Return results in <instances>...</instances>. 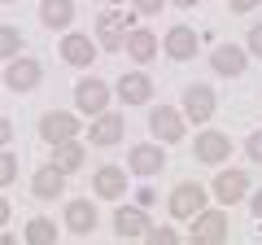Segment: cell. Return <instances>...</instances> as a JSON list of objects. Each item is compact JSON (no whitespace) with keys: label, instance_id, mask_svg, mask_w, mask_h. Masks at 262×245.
<instances>
[{"label":"cell","instance_id":"6da1fadb","mask_svg":"<svg viewBox=\"0 0 262 245\" xmlns=\"http://www.w3.org/2000/svg\"><path fill=\"white\" fill-rule=\"evenodd\" d=\"M131 27H136V9L127 13L122 5H110V9H101V18H96V44H101L105 53H118Z\"/></svg>","mask_w":262,"mask_h":245},{"label":"cell","instance_id":"7a4b0ae2","mask_svg":"<svg viewBox=\"0 0 262 245\" xmlns=\"http://www.w3.org/2000/svg\"><path fill=\"white\" fill-rule=\"evenodd\" d=\"M210 206V189H201L196 179H184V184H175L166 197V210L170 219H179V223H188L192 215H201V210Z\"/></svg>","mask_w":262,"mask_h":245},{"label":"cell","instance_id":"3957f363","mask_svg":"<svg viewBox=\"0 0 262 245\" xmlns=\"http://www.w3.org/2000/svg\"><path fill=\"white\" fill-rule=\"evenodd\" d=\"M249 193H253L249 171H236V167H223L214 175V184H210V197H214L219 206H236V201H245Z\"/></svg>","mask_w":262,"mask_h":245},{"label":"cell","instance_id":"277c9868","mask_svg":"<svg viewBox=\"0 0 262 245\" xmlns=\"http://www.w3.org/2000/svg\"><path fill=\"white\" fill-rule=\"evenodd\" d=\"M227 232H232V219H227V210H201V215L188 219V236H192L196 245H219L227 241Z\"/></svg>","mask_w":262,"mask_h":245},{"label":"cell","instance_id":"5b68a950","mask_svg":"<svg viewBox=\"0 0 262 245\" xmlns=\"http://www.w3.org/2000/svg\"><path fill=\"white\" fill-rule=\"evenodd\" d=\"M110 101H114V88L105 84L101 75H88V79L75 84V110L88 114V118H96L101 110H110Z\"/></svg>","mask_w":262,"mask_h":245},{"label":"cell","instance_id":"8992f818","mask_svg":"<svg viewBox=\"0 0 262 245\" xmlns=\"http://www.w3.org/2000/svg\"><path fill=\"white\" fill-rule=\"evenodd\" d=\"M75 136H83L79 110H48L39 118V140L44 145H61V140H75Z\"/></svg>","mask_w":262,"mask_h":245},{"label":"cell","instance_id":"52a82bcc","mask_svg":"<svg viewBox=\"0 0 262 245\" xmlns=\"http://www.w3.org/2000/svg\"><path fill=\"white\" fill-rule=\"evenodd\" d=\"M192 158L201 162V167H223V162L232 158V136L214 132V127H201L196 140H192Z\"/></svg>","mask_w":262,"mask_h":245},{"label":"cell","instance_id":"ba28073f","mask_svg":"<svg viewBox=\"0 0 262 245\" xmlns=\"http://www.w3.org/2000/svg\"><path fill=\"white\" fill-rule=\"evenodd\" d=\"M179 110H184V118H188V122L206 127V122L214 118V110H219L214 88H210V84H188V88H184V101H179Z\"/></svg>","mask_w":262,"mask_h":245},{"label":"cell","instance_id":"9c48e42d","mask_svg":"<svg viewBox=\"0 0 262 245\" xmlns=\"http://www.w3.org/2000/svg\"><path fill=\"white\" fill-rule=\"evenodd\" d=\"M127 171H131V175H140V179L162 175V171H166V145H162V140H140V145H131Z\"/></svg>","mask_w":262,"mask_h":245},{"label":"cell","instance_id":"30bf717a","mask_svg":"<svg viewBox=\"0 0 262 245\" xmlns=\"http://www.w3.org/2000/svg\"><path fill=\"white\" fill-rule=\"evenodd\" d=\"M149 132H153V140H166V145L184 140V136H188L184 110H175V105H153V110H149Z\"/></svg>","mask_w":262,"mask_h":245},{"label":"cell","instance_id":"8fae6325","mask_svg":"<svg viewBox=\"0 0 262 245\" xmlns=\"http://www.w3.org/2000/svg\"><path fill=\"white\" fill-rule=\"evenodd\" d=\"M5 88L9 92H35L39 79H44V66H39V57H9V66H5Z\"/></svg>","mask_w":262,"mask_h":245},{"label":"cell","instance_id":"7c38bea8","mask_svg":"<svg viewBox=\"0 0 262 245\" xmlns=\"http://www.w3.org/2000/svg\"><path fill=\"white\" fill-rule=\"evenodd\" d=\"M57 53H61L66 66H75V70H88L96 62V39L83 35V31H61V44H57Z\"/></svg>","mask_w":262,"mask_h":245},{"label":"cell","instance_id":"4fadbf2b","mask_svg":"<svg viewBox=\"0 0 262 245\" xmlns=\"http://www.w3.org/2000/svg\"><path fill=\"white\" fill-rule=\"evenodd\" d=\"M122 136H127V118H122L118 110H101L92 122H88V140L101 145V149H114Z\"/></svg>","mask_w":262,"mask_h":245},{"label":"cell","instance_id":"5bb4252c","mask_svg":"<svg viewBox=\"0 0 262 245\" xmlns=\"http://www.w3.org/2000/svg\"><path fill=\"white\" fill-rule=\"evenodd\" d=\"M210 70H214L219 79H241L245 70H249V48L245 44H219L214 53H210Z\"/></svg>","mask_w":262,"mask_h":245},{"label":"cell","instance_id":"9a60e30c","mask_svg":"<svg viewBox=\"0 0 262 245\" xmlns=\"http://www.w3.org/2000/svg\"><path fill=\"white\" fill-rule=\"evenodd\" d=\"M61 223L70 236H92L96 232V201L92 197H70L61 210Z\"/></svg>","mask_w":262,"mask_h":245},{"label":"cell","instance_id":"2e32d148","mask_svg":"<svg viewBox=\"0 0 262 245\" xmlns=\"http://www.w3.org/2000/svg\"><path fill=\"white\" fill-rule=\"evenodd\" d=\"M114 96H118V105H149L153 101V79L144 70H127L114 84Z\"/></svg>","mask_w":262,"mask_h":245},{"label":"cell","instance_id":"e0dca14e","mask_svg":"<svg viewBox=\"0 0 262 245\" xmlns=\"http://www.w3.org/2000/svg\"><path fill=\"white\" fill-rule=\"evenodd\" d=\"M122 48H127V57L136 62V66H149L153 57L162 53V35H158V31H149V27H131L127 39H122Z\"/></svg>","mask_w":262,"mask_h":245},{"label":"cell","instance_id":"ac0fdd59","mask_svg":"<svg viewBox=\"0 0 262 245\" xmlns=\"http://www.w3.org/2000/svg\"><path fill=\"white\" fill-rule=\"evenodd\" d=\"M162 48H166L170 62H192V57L201 53V31H192V27H184V22H179V27L166 31Z\"/></svg>","mask_w":262,"mask_h":245},{"label":"cell","instance_id":"d6986e66","mask_svg":"<svg viewBox=\"0 0 262 245\" xmlns=\"http://www.w3.org/2000/svg\"><path fill=\"white\" fill-rule=\"evenodd\" d=\"M153 228V219H149V206H122V210H114V232L122 236V241H136V236H144Z\"/></svg>","mask_w":262,"mask_h":245},{"label":"cell","instance_id":"ffe728a7","mask_svg":"<svg viewBox=\"0 0 262 245\" xmlns=\"http://www.w3.org/2000/svg\"><path fill=\"white\" fill-rule=\"evenodd\" d=\"M66 179H70V175H66L57 162H44V167L31 175V193H35L39 201H57V197H61V189H66Z\"/></svg>","mask_w":262,"mask_h":245},{"label":"cell","instance_id":"44dd1931","mask_svg":"<svg viewBox=\"0 0 262 245\" xmlns=\"http://www.w3.org/2000/svg\"><path fill=\"white\" fill-rule=\"evenodd\" d=\"M75 13H79L75 0H39V22L48 31H57V35L75 27Z\"/></svg>","mask_w":262,"mask_h":245},{"label":"cell","instance_id":"7402d4cb","mask_svg":"<svg viewBox=\"0 0 262 245\" xmlns=\"http://www.w3.org/2000/svg\"><path fill=\"white\" fill-rule=\"evenodd\" d=\"M92 193L101 201H122V193H127V171H122V167H96Z\"/></svg>","mask_w":262,"mask_h":245},{"label":"cell","instance_id":"603a6c76","mask_svg":"<svg viewBox=\"0 0 262 245\" xmlns=\"http://www.w3.org/2000/svg\"><path fill=\"white\" fill-rule=\"evenodd\" d=\"M53 162L66 171V175H79L83 162H88V149L79 145V136H75V140H61V145H53Z\"/></svg>","mask_w":262,"mask_h":245},{"label":"cell","instance_id":"cb8c5ba5","mask_svg":"<svg viewBox=\"0 0 262 245\" xmlns=\"http://www.w3.org/2000/svg\"><path fill=\"white\" fill-rule=\"evenodd\" d=\"M22 241H27V245H53V241H57V223H53V219H44V215H39V219H27Z\"/></svg>","mask_w":262,"mask_h":245},{"label":"cell","instance_id":"d4e9b609","mask_svg":"<svg viewBox=\"0 0 262 245\" xmlns=\"http://www.w3.org/2000/svg\"><path fill=\"white\" fill-rule=\"evenodd\" d=\"M22 48H27V35H22L18 27H9V22H5V27H0V62H9V57H18Z\"/></svg>","mask_w":262,"mask_h":245},{"label":"cell","instance_id":"484cf974","mask_svg":"<svg viewBox=\"0 0 262 245\" xmlns=\"http://www.w3.org/2000/svg\"><path fill=\"white\" fill-rule=\"evenodd\" d=\"M13 179H18V158L9 149H0V189H9Z\"/></svg>","mask_w":262,"mask_h":245},{"label":"cell","instance_id":"4316f807","mask_svg":"<svg viewBox=\"0 0 262 245\" xmlns=\"http://www.w3.org/2000/svg\"><path fill=\"white\" fill-rule=\"evenodd\" d=\"M245 158H249V162H258V167H262V127H258V132H249V136H245Z\"/></svg>","mask_w":262,"mask_h":245},{"label":"cell","instance_id":"83f0119b","mask_svg":"<svg viewBox=\"0 0 262 245\" xmlns=\"http://www.w3.org/2000/svg\"><path fill=\"white\" fill-rule=\"evenodd\" d=\"M144 241H153V245H175L179 232H175V228H149V232H144Z\"/></svg>","mask_w":262,"mask_h":245},{"label":"cell","instance_id":"f1b7e54d","mask_svg":"<svg viewBox=\"0 0 262 245\" xmlns=\"http://www.w3.org/2000/svg\"><path fill=\"white\" fill-rule=\"evenodd\" d=\"M131 9H136V13H149V18H153V13L166 9V0H131Z\"/></svg>","mask_w":262,"mask_h":245},{"label":"cell","instance_id":"f546056e","mask_svg":"<svg viewBox=\"0 0 262 245\" xmlns=\"http://www.w3.org/2000/svg\"><path fill=\"white\" fill-rule=\"evenodd\" d=\"M245 48H249V57H262V22L249 31V39H245Z\"/></svg>","mask_w":262,"mask_h":245},{"label":"cell","instance_id":"4dcf8cb0","mask_svg":"<svg viewBox=\"0 0 262 245\" xmlns=\"http://www.w3.org/2000/svg\"><path fill=\"white\" fill-rule=\"evenodd\" d=\"M258 5H262V0H227V9H232V13H253Z\"/></svg>","mask_w":262,"mask_h":245},{"label":"cell","instance_id":"1f68e13d","mask_svg":"<svg viewBox=\"0 0 262 245\" xmlns=\"http://www.w3.org/2000/svg\"><path fill=\"white\" fill-rule=\"evenodd\" d=\"M9 140H13V122L5 118V114H0V149H5V145H9Z\"/></svg>","mask_w":262,"mask_h":245},{"label":"cell","instance_id":"d6a6232c","mask_svg":"<svg viewBox=\"0 0 262 245\" xmlns=\"http://www.w3.org/2000/svg\"><path fill=\"white\" fill-rule=\"evenodd\" d=\"M249 210H253V219L262 223V189H253V193H249Z\"/></svg>","mask_w":262,"mask_h":245},{"label":"cell","instance_id":"836d02e7","mask_svg":"<svg viewBox=\"0 0 262 245\" xmlns=\"http://www.w3.org/2000/svg\"><path fill=\"white\" fill-rule=\"evenodd\" d=\"M9 219H13V206L5 197H0V228H9Z\"/></svg>","mask_w":262,"mask_h":245},{"label":"cell","instance_id":"e575fe53","mask_svg":"<svg viewBox=\"0 0 262 245\" xmlns=\"http://www.w3.org/2000/svg\"><path fill=\"white\" fill-rule=\"evenodd\" d=\"M136 201H140V206H153V201H158V193H153V189H140V193H136Z\"/></svg>","mask_w":262,"mask_h":245},{"label":"cell","instance_id":"d590c367","mask_svg":"<svg viewBox=\"0 0 262 245\" xmlns=\"http://www.w3.org/2000/svg\"><path fill=\"white\" fill-rule=\"evenodd\" d=\"M170 5H179V9H192V5H201V0H170Z\"/></svg>","mask_w":262,"mask_h":245},{"label":"cell","instance_id":"8d00e7d4","mask_svg":"<svg viewBox=\"0 0 262 245\" xmlns=\"http://www.w3.org/2000/svg\"><path fill=\"white\" fill-rule=\"evenodd\" d=\"M105 5H127V0H105Z\"/></svg>","mask_w":262,"mask_h":245},{"label":"cell","instance_id":"74e56055","mask_svg":"<svg viewBox=\"0 0 262 245\" xmlns=\"http://www.w3.org/2000/svg\"><path fill=\"white\" fill-rule=\"evenodd\" d=\"M0 5H13V0H0Z\"/></svg>","mask_w":262,"mask_h":245}]
</instances>
